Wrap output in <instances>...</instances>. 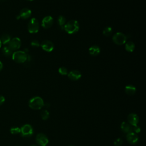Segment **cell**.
Listing matches in <instances>:
<instances>
[{
    "label": "cell",
    "mask_w": 146,
    "mask_h": 146,
    "mask_svg": "<svg viewBox=\"0 0 146 146\" xmlns=\"http://www.w3.org/2000/svg\"><path fill=\"white\" fill-rule=\"evenodd\" d=\"M63 29L69 34H74L79 29V22L77 20H71L64 25Z\"/></svg>",
    "instance_id": "cell-1"
},
{
    "label": "cell",
    "mask_w": 146,
    "mask_h": 146,
    "mask_svg": "<svg viewBox=\"0 0 146 146\" xmlns=\"http://www.w3.org/2000/svg\"><path fill=\"white\" fill-rule=\"evenodd\" d=\"M45 106L42 98L40 96H35L30 99L29 102V106L33 110H40Z\"/></svg>",
    "instance_id": "cell-2"
},
{
    "label": "cell",
    "mask_w": 146,
    "mask_h": 146,
    "mask_svg": "<svg viewBox=\"0 0 146 146\" xmlns=\"http://www.w3.org/2000/svg\"><path fill=\"white\" fill-rule=\"evenodd\" d=\"M28 54L23 51H16L12 54L13 60L18 63H25L28 59Z\"/></svg>",
    "instance_id": "cell-3"
},
{
    "label": "cell",
    "mask_w": 146,
    "mask_h": 146,
    "mask_svg": "<svg viewBox=\"0 0 146 146\" xmlns=\"http://www.w3.org/2000/svg\"><path fill=\"white\" fill-rule=\"evenodd\" d=\"M39 29L40 24L38 20L35 18H32L28 25V29L29 32L32 34H35L38 32Z\"/></svg>",
    "instance_id": "cell-4"
},
{
    "label": "cell",
    "mask_w": 146,
    "mask_h": 146,
    "mask_svg": "<svg viewBox=\"0 0 146 146\" xmlns=\"http://www.w3.org/2000/svg\"><path fill=\"white\" fill-rule=\"evenodd\" d=\"M112 41L116 45H123L126 42L127 37L123 33L118 32L114 35Z\"/></svg>",
    "instance_id": "cell-5"
},
{
    "label": "cell",
    "mask_w": 146,
    "mask_h": 146,
    "mask_svg": "<svg viewBox=\"0 0 146 146\" xmlns=\"http://www.w3.org/2000/svg\"><path fill=\"white\" fill-rule=\"evenodd\" d=\"M20 133L22 137L25 138H29L33 134V128L30 124H25L21 128Z\"/></svg>",
    "instance_id": "cell-6"
},
{
    "label": "cell",
    "mask_w": 146,
    "mask_h": 146,
    "mask_svg": "<svg viewBox=\"0 0 146 146\" xmlns=\"http://www.w3.org/2000/svg\"><path fill=\"white\" fill-rule=\"evenodd\" d=\"M21 46V41L18 37H15L12 39L8 44V47L12 51H17Z\"/></svg>",
    "instance_id": "cell-7"
},
{
    "label": "cell",
    "mask_w": 146,
    "mask_h": 146,
    "mask_svg": "<svg viewBox=\"0 0 146 146\" xmlns=\"http://www.w3.org/2000/svg\"><path fill=\"white\" fill-rule=\"evenodd\" d=\"M36 140L37 145L40 146H46L49 143V139L47 136L42 133L37 134Z\"/></svg>",
    "instance_id": "cell-8"
},
{
    "label": "cell",
    "mask_w": 146,
    "mask_h": 146,
    "mask_svg": "<svg viewBox=\"0 0 146 146\" xmlns=\"http://www.w3.org/2000/svg\"><path fill=\"white\" fill-rule=\"evenodd\" d=\"M41 46L42 49L46 52H52L54 48V45L53 43L49 40H45L41 44Z\"/></svg>",
    "instance_id": "cell-9"
},
{
    "label": "cell",
    "mask_w": 146,
    "mask_h": 146,
    "mask_svg": "<svg viewBox=\"0 0 146 146\" xmlns=\"http://www.w3.org/2000/svg\"><path fill=\"white\" fill-rule=\"evenodd\" d=\"M54 23L53 18L50 16L44 17L42 21V26L46 29L50 28Z\"/></svg>",
    "instance_id": "cell-10"
},
{
    "label": "cell",
    "mask_w": 146,
    "mask_h": 146,
    "mask_svg": "<svg viewBox=\"0 0 146 146\" xmlns=\"http://www.w3.org/2000/svg\"><path fill=\"white\" fill-rule=\"evenodd\" d=\"M127 121H128V123L129 124H131L132 126H135L137 125V123H139V118L137 114L132 113L128 115Z\"/></svg>",
    "instance_id": "cell-11"
},
{
    "label": "cell",
    "mask_w": 146,
    "mask_h": 146,
    "mask_svg": "<svg viewBox=\"0 0 146 146\" xmlns=\"http://www.w3.org/2000/svg\"><path fill=\"white\" fill-rule=\"evenodd\" d=\"M126 139L128 142L131 144H135L137 143L139 137L137 133L131 132L126 135Z\"/></svg>",
    "instance_id": "cell-12"
},
{
    "label": "cell",
    "mask_w": 146,
    "mask_h": 146,
    "mask_svg": "<svg viewBox=\"0 0 146 146\" xmlns=\"http://www.w3.org/2000/svg\"><path fill=\"white\" fill-rule=\"evenodd\" d=\"M67 76L69 78L71 81H77L81 78L82 74L80 71L75 70H72L69 73H68Z\"/></svg>",
    "instance_id": "cell-13"
},
{
    "label": "cell",
    "mask_w": 146,
    "mask_h": 146,
    "mask_svg": "<svg viewBox=\"0 0 146 146\" xmlns=\"http://www.w3.org/2000/svg\"><path fill=\"white\" fill-rule=\"evenodd\" d=\"M31 15H32V11L30 9L28 8H24L20 11V15L18 16L21 19L27 20L30 17Z\"/></svg>",
    "instance_id": "cell-14"
},
{
    "label": "cell",
    "mask_w": 146,
    "mask_h": 146,
    "mask_svg": "<svg viewBox=\"0 0 146 146\" xmlns=\"http://www.w3.org/2000/svg\"><path fill=\"white\" fill-rule=\"evenodd\" d=\"M120 128H121V129H122V132L123 133H126V135L127 133H130V132L133 131L132 126L131 124H129L128 122H123L121 124Z\"/></svg>",
    "instance_id": "cell-15"
},
{
    "label": "cell",
    "mask_w": 146,
    "mask_h": 146,
    "mask_svg": "<svg viewBox=\"0 0 146 146\" xmlns=\"http://www.w3.org/2000/svg\"><path fill=\"white\" fill-rule=\"evenodd\" d=\"M100 52V49L98 46L96 45L92 46L89 49V53L92 56H97Z\"/></svg>",
    "instance_id": "cell-16"
},
{
    "label": "cell",
    "mask_w": 146,
    "mask_h": 146,
    "mask_svg": "<svg viewBox=\"0 0 146 146\" xmlns=\"http://www.w3.org/2000/svg\"><path fill=\"white\" fill-rule=\"evenodd\" d=\"M136 87L133 85H127L125 87V92L128 95H133L136 92Z\"/></svg>",
    "instance_id": "cell-17"
},
{
    "label": "cell",
    "mask_w": 146,
    "mask_h": 146,
    "mask_svg": "<svg viewBox=\"0 0 146 146\" xmlns=\"http://www.w3.org/2000/svg\"><path fill=\"white\" fill-rule=\"evenodd\" d=\"M135 45L133 42L131 41H128L126 42L125 49L126 51H127L128 52H130V53L133 52L135 50Z\"/></svg>",
    "instance_id": "cell-18"
},
{
    "label": "cell",
    "mask_w": 146,
    "mask_h": 146,
    "mask_svg": "<svg viewBox=\"0 0 146 146\" xmlns=\"http://www.w3.org/2000/svg\"><path fill=\"white\" fill-rule=\"evenodd\" d=\"M0 40H1L2 44L7 45V44H8L9 43L10 41L11 40V36L9 34H4L2 36L1 39H0Z\"/></svg>",
    "instance_id": "cell-19"
},
{
    "label": "cell",
    "mask_w": 146,
    "mask_h": 146,
    "mask_svg": "<svg viewBox=\"0 0 146 146\" xmlns=\"http://www.w3.org/2000/svg\"><path fill=\"white\" fill-rule=\"evenodd\" d=\"M2 52L3 54L7 57H9L13 54V51L8 46L3 48L2 50Z\"/></svg>",
    "instance_id": "cell-20"
},
{
    "label": "cell",
    "mask_w": 146,
    "mask_h": 146,
    "mask_svg": "<svg viewBox=\"0 0 146 146\" xmlns=\"http://www.w3.org/2000/svg\"><path fill=\"white\" fill-rule=\"evenodd\" d=\"M57 22H58V25L62 27V29H63V27L64 25H65V23H66V18L64 16H59L58 18V20H57Z\"/></svg>",
    "instance_id": "cell-21"
},
{
    "label": "cell",
    "mask_w": 146,
    "mask_h": 146,
    "mask_svg": "<svg viewBox=\"0 0 146 146\" xmlns=\"http://www.w3.org/2000/svg\"><path fill=\"white\" fill-rule=\"evenodd\" d=\"M41 116L42 119L44 120L48 119L50 116L49 112L47 110H43L41 112Z\"/></svg>",
    "instance_id": "cell-22"
},
{
    "label": "cell",
    "mask_w": 146,
    "mask_h": 146,
    "mask_svg": "<svg viewBox=\"0 0 146 146\" xmlns=\"http://www.w3.org/2000/svg\"><path fill=\"white\" fill-rule=\"evenodd\" d=\"M112 33V29L111 27H106L104 29L103 31V34L106 37L110 36Z\"/></svg>",
    "instance_id": "cell-23"
},
{
    "label": "cell",
    "mask_w": 146,
    "mask_h": 146,
    "mask_svg": "<svg viewBox=\"0 0 146 146\" xmlns=\"http://www.w3.org/2000/svg\"><path fill=\"white\" fill-rule=\"evenodd\" d=\"M11 133L13 135H16L18 133H20L21 132V128L18 127H12L11 129Z\"/></svg>",
    "instance_id": "cell-24"
},
{
    "label": "cell",
    "mask_w": 146,
    "mask_h": 146,
    "mask_svg": "<svg viewBox=\"0 0 146 146\" xmlns=\"http://www.w3.org/2000/svg\"><path fill=\"white\" fill-rule=\"evenodd\" d=\"M59 73L62 75H66L68 74V70L65 67H61L58 69Z\"/></svg>",
    "instance_id": "cell-25"
},
{
    "label": "cell",
    "mask_w": 146,
    "mask_h": 146,
    "mask_svg": "<svg viewBox=\"0 0 146 146\" xmlns=\"http://www.w3.org/2000/svg\"><path fill=\"white\" fill-rule=\"evenodd\" d=\"M115 146H120L123 144V140L121 138L117 139L114 143Z\"/></svg>",
    "instance_id": "cell-26"
},
{
    "label": "cell",
    "mask_w": 146,
    "mask_h": 146,
    "mask_svg": "<svg viewBox=\"0 0 146 146\" xmlns=\"http://www.w3.org/2000/svg\"><path fill=\"white\" fill-rule=\"evenodd\" d=\"M31 45L33 47H39L41 46V44L37 40H33L31 42Z\"/></svg>",
    "instance_id": "cell-27"
},
{
    "label": "cell",
    "mask_w": 146,
    "mask_h": 146,
    "mask_svg": "<svg viewBox=\"0 0 146 146\" xmlns=\"http://www.w3.org/2000/svg\"><path fill=\"white\" fill-rule=\"evenodd\" d=\"M133 131L135 132V133H138L140 132V128L139 126L136 125V126H133Z\"/></svg>",
    "instance_id": "cell-28"
},
{
    "label": "cell",
    "mask_w": 146,
    "mask_h": 146,
    "mask_svg": "<svg viewBox=\"0 0 146 146\" xmlns=\"http://www.w3.org/2000/svg\"><path fill=\"white\" fill-rule=\"evenodd\" d=\"M5 101V98L4 96L2 95H0V106L2 105L4 103Z\"/></svg>",
    "instance_id": "cell-29"
},
{
    "label": "cell",
    "mask_w": 146,
    "mask_h": 146,
    "mask_svg": "<svg viewBox=\"0 0 146 146\" xmlns=\"http://www.w3.org/2000/svg\"><path fill=\"white\" fill-rule=\"evenodd\" d=\"M3 69V64L1 61H0V71L2 70Z\"/></svg>",
    "instance_id": "cell-30"
},
{
    "label": "cell",
    "mask_w": 146,
    "mask_h": 146,
    "mask_svg": "<svg viewBox=\"0 0 146 146\" xmlns=\"http://www.w3.org/2000/svg\"><path fill=\"white\" fill-rule=\"evenodd\" d=\"M1 46H2V43H1V40H0V48H1Z\"/></svg>",
    "instance_id": "cell-31"
},
{
    "label": "cell",
    "mask_w": 146,
    "mask_h": 146,
    "mask_svg": "<svg viewBox=\"0 0 146 146\" xmlns=\"http://www.w3.org/2000/svg\"><path fill=\"white\" fill-rule=\"evenodd\" d=\"M30 146H39V145H38L37 144H32Z\"/></svg>",
    "instance_id": "cell-32"
},
{
    "label": "cell",
    "mask_w": 146,
    "mask_h": 146,
    "mask_svg": "<svg viewBox=\"0 0 146 146\" xmlns=\"http://www.w3.org/2000/svg\"><path fill=\"white\" fill-rule=\"evenodd\" d=\"M27 1H34V0H27Z\"/></svg>",
    "instance_id": "cell-33"
},
{
    "label": "cell",
    "mask_w": 146,
    "mask_h": 146,
    "mask_svg": "<svg viewBox=\"0 0 146 146\" xmlns=\"http://www.w3.org/2000/svg\"><path fill=\"white\" fill-rule=\"evenodd\" d=\"M69 146H75V145H69Z\"/></svg>",
    "instance_id": "cell-34"
},
{
    "label": "cell",
    "mask_w": 146,
    "mask_h": 146,
    "mask_svg": "<svg viewBox=\"0 0 146 146\" xmlns=\"http://www.w3.org/2000/svg\"><path fill=\"white\" fill-rule=\"evenodd\" d=\"M0 1H4V0H0Z\"/></svg>",
    "instance_id": "cell-35"
}]
</instances>
